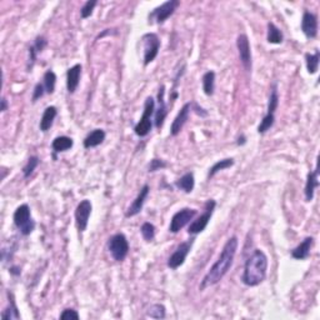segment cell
<instances>
[{
  "mask_svg": "<svg viewBox=\"0 0 320 320\" xmlns=\"http://www.w3.org/2000/svg\"><path fill=\"white\" fill-rule=\"evenodd\" d=\"M238 246H239V240L238 238L232 237L229 238L228 241L225 243V245L223 246V250H221L220 255H219L218 260L213 264L212 268L209 269V271L204 275L203 280L200 282L199 285V290L204 291L207 288H210L213 285H217L232 268L233 263H234L235 255H237Z\"/></svg>",
  "mask_w": 320,
  "mask_h": 320,
  "instance_id": "6da1fadb",
  "label": "cell"
},
{
  "mask_svg": "<svg viewBox=\"0 0 320 320\" xmlns=\"http://www.w3.org/2000/svg\"><path fill=\"white\" fill-rule=\"evenodd\" d=\"M268 273V257L260 249H255L246 259L241 283L246 286H258L265 280Z\"/></svg>",
  "mask_w": 320,
  "mask_h": 320,
  "instance_id": "7a4b0ae2",
  "label": "cell"
},
{
  "mask_svg": "<svg viewBox=\"0 0 320 320\" xmlns=\"http://www.w3.org/2000/svg\"><path fill=\"white\" fill-rule=\"evenodd\" d=\"M154 113H155V100L154 98L148 97L144 103V111H143L142 118L138 122V124L134 126V133L138 136L144 138L151 131L154 125Z\"/></svg>",
  "mask_w": 320,
  "mask_h": 320,
  "instance_id": "3957f363",
  "label": "cell"
},
{
  "mask_svg": "<svg viewBox=\"0 0 320 320\" xmlns=\"http://www.w3.org/2000/svg\"><path fill=\"white\" fill-rule=\"evenodd\" d=\"M13 220L20 234L24 237H28L34 232L35 221L32 217V210L28 204H21L16 208L13 215Z\"/></svg>",
  "mask_w": 320,
  "mask_h": 320,
  "instance_id": "277c9868",
  "label": "cell"
},
{
  "mask_svg": "<svg viewBox=\"0 0 320 320\" xmlns=\"http://www.w3.org/2000/svg\"><path fill=\"white\" fill-rule=\"evenodd\" d=\"M129 241L123 233L114 234L108 241V250L111 254L114 260L117 262H123L129 254Z\"/></svg>",
  "mask_w": 320,
  "mask_h": 320,
  "instance_id": "5b68a950",
  "label": "cell"
},
{
  "mask_svg": "<svg viewBox=\"0 0 320 320\" xmlns=\"http://www.w3.org/2000/svg\"><path fill=\"white\" fill-rule=\"evenodd\" d=\"M215 207H217V201H215L214 199H209V200H207L205 205H204V213L200 215V217H198L195 220H193L192 223H190L189 228H188V234L196 235V234H200L201 232H204L208 226V224H209L210 219H212V215H213V213H214Z\"/></svg>",
  "mask_w": 320,
  "mask_h": 320,
  "instance_id": "8992f818",
  "label": "cell"
},
{
  "mask_svg": "<svg viewBox=\"0 0 320 320\" xmlns=\"http://www.w3.org/2000/svg\"><path fill=\"white\" fill-rule=\"evenodd\" d=\"M180 2L179 0H168L163 3L162 5L156 7L150 14H149V24H163L175 13L178 9Z\"/></svg>",
  "mask_w": 320,
  "mask_h": 320,
  "instance_id": "52a82bcc",
  "label": "cell"
},
{
  "mask_svg": "<svg viewBox=\"0 0 320 320\" xmlns=\"http://www.w3.org/2000/svg\"><path fill=\"white\" fill-rule=\"evenodd\" d=\"M143 49H144V65L147 66L155 60L160 50V39L155 33H147L142 38Z\"/></svg>",
  "mask_w": 320,
  "mask_h": 320,
  "instance_id": "ba28073f",
  "label": "cell"
},
{
  "mask_svg": "<svg viewBox=\"0 0 320 320\" xmlns=\"http://www.w3.org/2000/svg\"><path fill=\"white\" fill-rule=\"evenodd\" d=\"M196 215V210L192 209V208H183L179 212H176L173 215L172 220L169 224V232L173 234L180 232L185 225H188L189 223H192V220L194 219Z\"/></svg>",
  "mask_w": 320,
  "mask_h": 320,
  "instance_id": "9c48e42d",
  "label": "cell"
},
{
  "mask_svg": "<svg viewBox=\"0 0 320 320\" xmlns=\"http://www.w3.org/2000/svg\"><path fill=\"white\" fill-rule=\"evenodd\" d=\"M193 243H194V239L183 241V243L179 244L178 248L174 250L173 254L169 257V259H168L167 265L169 266L170 269H173V270L180 268V266L185 263V260H187L190 250H192Z\"/></svg>",
  "mask_w": 320,
  "mask_h": 320,
  "instance_id": "30bf717a",
  "label": "cell"
},
{
  "mask_svg": "<svg viewBox=\"0 0 320 320\" xmlns=\"http://www.w3.org/2000/svg\"><path fill=\"white\" fill-rule=\"evenodd\" d=\"M92 210V201L88 200V199H84L77 205V209H75V224H77V228L80 233L85 232L86 228H88Z\"/></svg>",
  "mask_w": 320,
  "mask_h": 320,
  "instance_id": "8fae6325",
  "label": "cell"
},
{
  "mask_svg": "<svg viewBox=\"0 0 320 320\" xmlns=\"http://www.w3.org/2000/svg\"><path fill=\"white\" fill-rule=\"evenodd\" d=\"M237 48L239 53V58L244 69L246 72H252L253 60H252V48L249 43V38L246 34H240L237 38Z\"/></svg>",
  "mask_w": 320,
  "mask_h": 320,
  "instance_id": "7c38bea8",
  "label": "cell"
},
{
  "mask_svg": "<svg viewBox=\"0 0 320 320\" xmlns=\"http://www.w3.org/2000/svg\"><path fill=\"white\" fill-rule=\"evenodd\" d=\"M164 97H165V86L162 85L159 88L158 99H156L158 100V108H155V113H154V126H155L156 129H162L163 126H164L165 119H167L168 113H169Z\"/></svg>",
  "mask_w": 320,
  "mask_h": 320,
  "instance_id": "4fadbf2b",
  "label": "cell"
},
{
  "mask_svg": "<svg viewBox=\"0 0 320 320\" xmlns=\"http://www.w3.org/2000/svg\"><path fill=\"white\" fill-rule=\"evenodd\" d=\"M302 32L307 39H315L318 36V16L314 13L304 12L302 18Z\"/></svg>",
  "mask_w": 320,
  "mask_h": 320,
  "instance_id": "5bb4252c",
  "label": "cell"
},
{
  "mask_svg": "<svg viewBox=\"0 0 320 320\" xmlns=\"http://www.w3.org/2000/svg\"><path fill=\"white\" fill-rule=\"evenodd\" d=\"M190 111H192V102L185 103L181 109L179 110V113L176 114V117L174 118L172 126H170V135L176 136L181 131V129L184 128L185 123L189 119Z\"/></svg>",
  "mask_w": 320,
  "mask_h": 320,
  "instance_id": "9a60e30c",
  "label": "cell"
},
{
  "mask_svg": "<svg viewBox=\"0 0 320 320\" xmlns=\"http://www.w3.org/2000/svg\"><path fill=\"white\" fill-rule=\"evenodd\" d=\"M149 193H150V187H149L148 184L143 185V188L140 189L139 194L136 195V198L134 199L133 203H131V205L128 208V210H126V213H125L126 218H133V217H135V215L139 214L140 212H142L143 207H144L145 201H147V199L149 196Z\"/></svg>",
  "mask_w": 320,
  "mask_h": 320,
  "instance_id": "2e32d148",
  "label": "cell"
},
{
  "mask_svg": "<svg viewBox=\"0 0 320 320\" xmlns=\"http://www.w3.org/2000/svg\"><path fill=\"white\" fill-rule=\"evenodd\" d=\"M81 70H83V66L80 64H75L66 72V90L69 94H74L79 86Z\"/></svg>",
  "mask_w": 320,
  "mask_h": 320,
  "instance_id": "e0dca14e",
  "label": "cell"
},
{
  "mask_svg": "<svg viewBox=\"0 0 320 320\" xmlns=\"http://www.w3.org/2000/svg\"><path fill=\"white\" fill-rule=\"evenodd\" d=\"M314 245V238L313 237H307L296 248H294L291 250V258L296 260H305L308 259L309 255H310V250Z\"/></svg>",
  "mask_w": 320,
  "mask_h": 320,
  "instance_id": "ac0fdd59",
  "label": "cell"
},
{
  "mask_svg": "<svg viewBox=\"0 0 320 320\" xmlns=\"http://www.w3.org/2000/svg\"><path fill=\"white\" fill-rule=\"evenodd\" d=\"M319 170L318 168L313 170V172H309L307 175V181H305V188H304V195H305V201H311L314 199V193L315 189L319 187Z\"/></svg>",
  "mask_w": 320,
  "mask_h": 320,
  "instance_id": "d6986e66",
  "label": "cell"
},
{
  "mask_svg": "<svg viewBox=\"0 0 320 320\" xmlns=\"http://www.w3.org/2000/svg\"><path fill=\"white\" fill-rule=\"evenodd\" d=\"M105 136L106 134L103 129H94V130L90 131V133L85 136V139L83 140L84 148L92 149L99 147L104 140H105Z\"/></svg>",
  "mask_w": 320,
  "mask_h": 320,
  "instance_id": "ffe728a7",
  "label": "cell"
},
{
  "mask_svg": "<svg viewBox=\"0 0 320 320\" xmlns=\"http://www.w3.org/2000/svg\"><path fill=\"white\" fill-rule=\"evenodd\" d=\"M7 294H8V307L3 310L2 319L3 320L20 319V313H19V309L18 307H16L14 294L10 290H8Z\"/></svg>",
  "mask_w": 320,
  "mask_h": 320,
  "instance_id": "44dd1931",
  "label": "cell"
},
{
  "mask_svg": "<svg viewBox=\"0 0 320 320\" xmlns=\"http://www.w3.org/2000/svg\"><path fill=\"white\" fill-rule=\"evenodd\" d=\"M58 115V110L55 106H48V108L44 110L43 115H41L40 123H39V129L43 133H47L50 128H52L53 124H54V120Z\"/></svg>",
  "mask_w": 320,
  "mask_h": 320,
  "instance_id": "7402d4cb",
  "label": "cell"
},
{
  "mask_svg": "<svg viewBox=\"0 0 320 320\" xmlns=\"http://www.w3.org/2000/svg\"><path fill=\"white\" fill-rule=\"evenodd\" d=\"M73 147H74V140H73L72 138L65 136V135L57 136L52 143V149H53V151H54V159L57 158L55 154L68 151Z\"/></svg>",
  "mask_w": 320,
  "mask_h": 320,
  "instance_id": "603a6c76",
  "label": "cell"
},
{
  "mask_svg": "<svg viewBox=\"0 0 320 320\" xmlns=\"http://www.w3.org/2000/svg\"><path fill=\"white\" fill-rule=\"evenodd\" d=\"M175 187L178 188L181 192L187 193V194H190V193L194 190L195 187V178H194V173L189 172L187 174H184L181 178H179L178 180L175 181Z\"/></svg>",
  "mask_w": 320,
  "mask_h": 320,
  "instance_id": "cb8c5ba5",
  "label": "cell"
},
{
  "mask_svg": "<svg viewBox=\"0 0 320 320\" xmlns=\"http://www.w3.org/2000/svg\"><path fill=\"white\" fill-rule=\"evenodd\" d=\"M266 40L269 44H282L284 41V34L274 23H268Z\"/></svg>",
  "mask_w": 320,
  "mask_h": 320,
  "instance_id": "d4e9b609",
  "label": "cell"
},
{
  "mask_svg": "<svg viewBox=\"0 0 320 320\" xmlns=\"http://www.w3.org/2000/svg\"><path fill=\"white\" fill-rule=\"evenodd\" d=\"M201 84H203V92L207 97H212L215 90V73L213 70H209L201 78Z\"/></svg>",
  "mask_w": 320,
  "mask_h": 320,
  "instance_id": "484cf974",
  "label": "cell"
},
{
  "mask_svg": "<svg viewBox=\"0 0 320 320\" xmlns=\"http://www.w3.org/2000/svg\"><path fill=\"white\" fill-rule=\"evenodd\" d=\"M233 165H234V159L233 158H225V159L218 160V162L215 163V164L213 165L212 168H210L209 172H208V178L212 179L213 176L217 175L219 172H221V170L229 169V168H232Z\"/></svg>",
  "mask_w": 320,
  "mask_h": 320,
  "instance_id": "4316f807",
  "label": "cell"
},
{
  "mask_svg": "<svg viewBox=\"0 0 320 320\" xmlns=\"http://www.w3.org/2000/svg\"><path fill=\"white\" fill-rule=\"evenodd\" d=\"M319 63H320V54L319 50H315L314 54L307 53L305 54V65H307V70L309 74H316L319 70Z\"/></svg>",
  "mask_w": 320,
  "mask_h": 320,
  "instance_id": "83f0119b",
  "label": "cell"
},
{
  "mask_svg": "<svg viewBox=\"0 0 320 320\" xmlns=\"http://www.w3.org/2000/svg\"><path fill=\"white\" fill-rule=\"evenodd\" d=\"M43 85L45 89L47 94L52 95L55 92V85H57V74L53 70H47L43 77Z\"/></svg>",
  "mask_w": 320,
  "mask_h": 320,
  "instance_id": "f1b7e54d",
  "label": "cell"
},
{
  "mask_svg": "<svg viewBox=\"0 0 320 320\" xmlns=\"http://www.w3.org/2000/svg\"><path fill=\"white\" fill-rule=\"evenodd\" d=\"M39 163H40V159H39L36 155L30 156V158L28 159L27 164L24 165L23 170H21V172H23V175H24L25 179L30 178V176L33 175V173H34V170L36 169V168H38Z\"/></svg>",
  "mask_w": 320,
  "mask_h": 320,
  "instance_id": "f546056e",
  "label": "cell"
},
{
  "mask_svg": "<svg viewBox=\"0 0 320 320\" xmlns=\"http://www.w3.org/2000/svg\"><path fill=\"white\" fill-rule=\"evenodd\" d=\"M147 315L153 319H164L167 315V309L163 304H153L148 308Z\"/></svg>",
  "mask_w": 320,
  "mask_h": 320,
  "instance_id": "4dcf8cb0",
  "label": "cell"
},
{
  "mask_svg": "<svg viewBox=\"0 0 320 320\" xmlns=\"http://www.w3.org/2000/svg\"><path fill=\"white\" fill-rule=\"evenodd\" d=\"M140 233H142L143 239L147 241V243H150V241H153L154 238H155V226H154V224L147 221V223L143 224L142 228H140Z\"/></svg>",
  "mask_w": 320,
  "mask_h": 320,
  "instance_id": "1f68e13d",
  "label": "cell"
},
{
  "mask_svg": "<svg viewBox=\"0 0 320 320\" xmlns=\"http://www.w3.org/2000/svg\"><path fill=\"white\" fill-rule=\"evenodd\" d=\"M97 4H98L97 0H88V2H86L80 9L81 19L90 18V16L93 15V12H94V8L97 7Z\"/></svg>",
  "mask_w": 320,
  "mask_h": 320,
  "instance_id": "d6a6232c",
  "label": "cell"
},
{
  "mask_svg": "<svg viewBox=\"0 0 320 320\" xmlns=\"http://www.w3.org/2000/svg\"><path fill=\"white\" fill-rule=\"evenodd\" d=\"M167 167H168V164L164 162V160L158 159V158H154L153 160H150V163H149L148 172L149 173L158 172V170L165 169V168H167Z\"/></svg>",
  "mask_w": 320,
  "mask_h": 320,
  "instance_id": "836d02e7",
  "label": "cell"
},
{
  "mask_svg": "<svg viewBox=\"0 0 320 320\" xmlns=\"http://www.w3.org/2000/svg\"><path fill=\"white\" fill-rule=\"evenodd\" d=\"M47 45H48L47 38H44L43 35H39L35 38L34 44H33V48H34L35 52L39 54V53H41L44 49H45Z\"/></svg>",
  "mask_w": 320,
  "mask_h": 320,
  "instance_id": "e575fe53",
  "label": "cell"
},
{
  "mask_svg": "<svg viewBox=\"0 0 320 320\" xmlns=\"http://www.w3.org/2000/svg\"><path fill=\"white\" fill-rule=\"evenodd\" d=\"M44 94H47L45 89H44L43 83H38L34 86V90H33V97H32V102L36 103L40 98L44 97Z\"/></svg>",
  "mask_w": 320,
  "mask_h": 320,
  "instance_id": "d590c367",
  "label": "cell"
},
{
  "mask_svg": "<svg viewBox=\"0 0 320 320\" xmlns=\"http://www.w3.org/2000/svg\"><path fill=\"white\" fill-rule=\"evenodd\" d=\"M79 318H80L79 313H78L77 310H74V309H64L60 314V319H63V320H69V319L78 320Z\"/></svg>",
  "mask_w": 320,
  "mask_h": 320,
  "instance_id": "8d00e7d4",
  "label": "cell"
},
{
  "mask_svg": "<svg viewBox=\"0 0 320 320\" xmlns=\"http://www.w3.org/2000/svg\"><path fill=\"white\" fill-rule=\"evenodd\" d=\"M192 110L194 111L195 114H198L199 117H201V118L208 117V111L205 110V109L201 108V106H199L198 104L194 103V102H192Z\"/></svg>",
  "mask_w": 320,
  "mask_h": 320,
  "instance_id": "74e56055",
  "label": "cell"
},
{
  "mask_svg": "<svg viewBox=\"0 0 320 320\" xmlns=\"http://www.w3.org/2000/svg\"><path fill=\"white\" fill-rule=\"evenodd\" d=\"M9 271H10V274H12V275H14V277H19V275H20V274H21V270H20V268H19V266H16V265H13V266H10Z\"/></svg>",
  "mask_w": 320,
  "mask_h": 320,
  "instance_id": "f35d334b",
  "label": "cell"
},
{
  "mask_svg": "<svg viewBox=\"0 0 320 320\" xmlns=\"http://www.w3.org/2000/svg\"><path fill=\"white\" fill-rule=\"evenodd\" d=\"M0 103H2V106H0V110H2L3 113H4V111L8 110V100H7V98L3 97L2 100H0Z\"/></svg>",
  "mask_w": 320,
  "mask_h": 320,
  "instance_id": "ab89813d",
  "label": "cell"
},
{
  "mask_svg": "<svg viewBox=\"0 0 320 320\" xmlns=\"http://www.w3.org/2000/svg\"><path fill=\"white\" fill-rule=\"evenodd\" d=\"M246 143V138H245V135H240L239 138H238V142H237V144L238 145H244Z\"/></svg>",
  "mask_w": 320,
  "mask_h": 320,
  "instance_id": "60d3db41",
  "label": "cell"
}]
</instances>
